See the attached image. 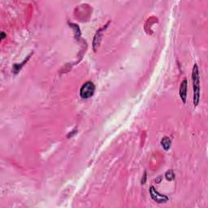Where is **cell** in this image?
I'll list each match as a JSON object with an SVG mask.
<instances>
[{"instance_id":"cell-1","label":"cell","mask_w":208,"mask_h":208,"mask_svg":"<svg viewBox=\"0 0 208 208\" xmlns=\"http://www.w3.org/2000/svg\"><path fill=\"white\" fill-rule=\"evenodd\" d=\"M192 81L193 89V105L197 107L200 100V79H199L198 67L194 64L192 70Z\"/></svg>"},{"instance_id":"cell-2","label":"cell","mask_w":208,"mask_h":208,"mask_svg":"<svg viewBox=\"0 0 208 208\" xmlns=\"http://www.w3.org/2000/svg\"><path fill=\"white\" fill-rule=\"evenodd\" d=\"M94 84L91 81H87L85 84H83V86L80 89V96L84 99H87V98H91L94 94Z\"/></svg>"},{"instance_id":"cell-3","label":"cell","mask_w":208,"mask_h":208,"mask_svg":"<svg viewBox=\"0 0 208 208\" xmlns=\"http://www.w3.org/2000/svg\"><path fill=\"white\" fill-rule=\"evenodd\" d=\"M150 194L151 198L157 203H164L169 200L168 196L160 193L159 191H157L154 186H150Z\"/></svg>"},{"instance_id":"cell-4","label":"cell","mask_w":208,"mask_h":208,"mask_svg":"<svg viewBox=\"0 0 208 208\" xmlns=\"http://www.w3.org/2000/svg\"><path fill=\"white\" fill-rule=\"evenodd\" d=\"M109 23H110V22H108L107 25H104L103 27L99 29L96 32L94 37V40H93V50H94V52L97 51L98 46L100 45V42H101V40L102 37H103V35L104 30L107 29V25H109Z\"/></svg>"},{"instance_id":"cell-5","label":"cell","mask_w":208,"mask_h":208,"mask_svg":"<svg viewBox=\"0 0 208 208\" xmlns=\"http://www.w3.org/2000/svg\"><path fill=\"white\" fill-rule=\"evenodd\" d=\"M187 85H188L187 80L185 79L182 81V82L181 83V86H180V91H179V94H180V97H181L183 103H186Z\"/></svg>"},{"instance_id":"cell-6","label":"cell","mask_w":208,"mask_h":208,"mask_svg":"<svg viewBox=\"0 0 208 208\" xmlns=\"http://www.w3.org/2000/svg\"><path fill=\"white\" fill-rule=\"evenodd\" d=\"M161 145H162L163 148L165 150H168L170 149L171 145V139L168 138V137H164L161 140Z\"/></svg>"},{"instance_id":"cell-7","label":"cell","mask_w":208,"mask_h":208,"mask_svg":"<svg viewBox=\"0 0 208 208\" xmlns=\"http://www.w3.org/2000/svg\"><path fill=\"white\" fill-rule=\"evenodd\" d=\"M30 56H31V55H29V56H28L27 58H26V59H25L24 61L22 62V63H21V64H15L13 65L12 73H15V74H17V73H18L19 72L21 71V67H23V66H24V64H25V63H26V62H27L28 60H29V58Z\"/></svg>"},{"instance_id":"cell-8","label":"cell","mask_w":208,"mask_h":208,"mask_svg":"<svg viewBox=\"0 0 208 208\" xmlns=\"http://www.w3.org/2000/svg\"><path fill=\"white\" fill-rule=\"evenodd\" d=\"M71 28L73 29L74 34H75V38L77 40H79L80 37H81V30H80V28L77 26V25L75 24H69Z\"/></svg>"},{"instance_id":"cell-9","label":"cell","mask_w":208,"mask_h":208,"mask_svg":"<svg viewBox=\"0 0 208 208\" xmlns=\"http://www.w3.org/2000/svg\"><path fill=\"white\" fill-rule=\"evenodd\" d=\"M165 178L167 179V181H171L175 179V174L172 170H168L166 171L165 173Z\"/></svg>"},{"instance_id":"cell-10","label":"cell","mask_w":208,"mask_h":208,"mask_svg":"<svg viewBox=\"0 0 208 208\" xmlns=\"http://www.w3.org/2000/svg\"><path fill=\"white\" fill-rule=\"evenodd\" d=\"M146 172L145 171L143 177H142V179H141V185H143V184L146 183Z\"/></svg>"},{"instance_id":"cell-11","label":"cell","mask_w":208,"mask_h":208,"mask_svg":"<svg viewBox=\"0 0 208 208\" xmlns=\"http://www.w3.org/2000/svg\"><path fill=\"white\" fill-rule=\"evenodd\" d=\"M5 37H6V34H4V32H2V33H1V37H0V39L3 40L5 38Z\"/></svg>"}]
</instances>
